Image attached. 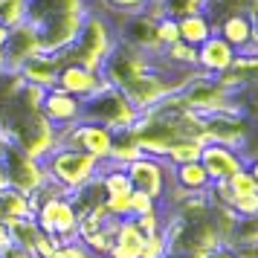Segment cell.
I'll return each instance as SVG.
<instances>
[{"label": "cell", "mask_w": 258, "mask_h": 258, "mask_svg": "<svg viewBox=\"0 0 258 258\" xmlns=\"http://www.w3.org/2000/svg\"><path fill=\"white\" fill-rule=\"evenodd\" d=\"M116 44H119L116 26L110 24V18H107L105 12L87 9L76 41H73L64 52H58V55L64 61H76V64H84V67H90V70L102 73V64H105L107 55L116 49Z\"/></svg>", "instance_id": "cell-1"}, {"label": "cell", "mask_w": 258, "mask_h": 258, "mask_svg": "<svg viewBox=\"0 0 258 258\" xmlns=\"http://www.w3.org/2000/svg\"><path fill=\"white\" fill-rule=\"evenodd\" d=\"M99 165L102 163L93 160L90 154L79 151V148H67V145H55L44 157L47 180L55 183L64 195H73V191L84 188L87 183H93L96 177H99Z\"/></svg>", "instance_id": "cell-2"}, {"label": "cell", "mask_w": 258, "mask_h": 258, "mask_svg": "<svg viewBox=\"0 0 258 258\" xmlns=\"http://www.w3.org/2000/svg\"><path fill=\"white\" fill-rule=\"evenodd\" d=\"M82 119L84 122H99V125L110 128L113 134H122V131H131L137 125L140 110L122 96L119 87L107 84L105 90H99L96 96L82 99Z\"/></svg>", "instance_id": "cell-3"}, {"label": "cell", "mask_w": 258, "mask_h": 258, "mask_svg": "<svg viewBox=\"0 0 258 258\" xmlns=\"http://www.w3.org/2000/svg\"><path fill=\"white\" fill-rule=\"evenodd\" d=\"M0 174L6 180V186L18 188L24 195H35L47 186V171H44V160H35L18 145L15 140L3 142V154H0Z\"/></svg>", "instance_id": "cell-4"}, {"label": "cell", "mask_w": 258, "mask_h": 258, "mask_svg": "<svg viewBox=\"0 0 258 258\" xmlns=\"http://www.w3.org/2000/svg\"><path fill=\"white\" fill-rule=\"evenodd\" d=\"M84 12L87 9H58V12H49L44 18H38V21H29L38 32L41 49L44 52H64L79 35Z\"/></svg>", "instance_id": "cell-5"}, {"label": "cell", "mask_w": 258, "mask_h": 258, "mask_svg": "<svg viewBox=\"0 0 258 258\" xmlns=\"http://www.w3.org/2000/svg\"><path fill=\"white\" fill-rule=\"evenodd\" d=\"M125 174H128L131 186L137 191H145L151 195L154 200L165 203V195L171 188V165L160 160V157H148V154H140L137 160H131L125 165Z\"/></svg>", "instance_id": "cell-6"}, {"label": "cell", "mask_w": 258, "mask_h": 258, "mask_svg": "<svg viewBox=\"0 0 258 258\" xmlns=\"http://www.w3.org/2000/svg\"><path fill=\"white\" fill-rule=\"evenodd\" d=\"M113 140L116 134L99 122H76L70 128L58 131V145H67V148H79V151L90 154L93 160L105 163L110 157V148H113Z\"/></svg>", "instance_id": "cell-7"}, {"label": "cell", "mask_w": 258, "mask_h": 258, "mask_svg": "<svg viewBox=\"0 0 258 258\" xmlns=\"http://www.w3.org/2000/svg\"><path fill=\"white\" fill-rule=\"evenodd\" d=\"M215 32H218V35H221L223 41L238 52V55L258 58V29H255L252 15L232 9L229 15H223L221 21L215 24Z\"/></svg>", "instance_id": "cell-8"}, {"label": "cell", "mask_w": 258, "mask_h": 258, "mask_svg": "<svg viewBox=\"0 0 258 258\" xmlns=\"http://www.w3.org/2000/svg\"><path fill=\"white\" fill-rule=\"evenodd\" d=\"M55 87L79 96V99H90L99 90H105L107 82L99 70H90L84 64H76V61H64L58 70V79H55Z\"/></svg>", "instance_id": "cell-9"}, {"label": "cell", "mask_w": 258, "mask_h": 258, "mask_svg": "<svg viewBox=\"0 0 258 258\" xmlns=\"http://www.w3.org/2000/svg\"><path fill=\"white\" fill-rule=\"evenodd\" d=\"M200 165L206 168L212 183L218 180H229L235 171H241L246 165L244 154L232 148V145H221V142H203V151H200Z\"/></svg>", "instance_id": "cell-10"}, {"label": "cell", "mask_w": 258, "mask_h": 258, "mask_svg": "<svg viewBox=\"0 0 258 258\" xmlns=\"http://www.w3.org/2000/svg\"><path fill=\"white\" fill-rule=\"evenodd\" d=\"M41 113L55 131H64L76 122H82V99L61 90V87H49L44 96V105H41Z\"/></svg>", "instance_id": "cell-11"}, {"label": "cell", "mask_w": 258, "mask_h": 258, "mask_svg": "<svg viewBox=\"0 0 258 258\" xmlns=\"http://www.w3.org/2000/svg\"><path fill=\"white\" fill-rule=\"evenodd\" d=\"M3 52H6V61H9V70H21V64H24L26 58L44 52V49H41V41H38L35 26L29 24V21L21 24V26H12L6 44H3Z\"/></svg>", "instance_id": "cell-12"}, {"label": "cell", "mask_w": 258, "mask_h": 258, "mask_svg": "<svg viewBox=\"0 0 258 258\" xmlns=\"http://www.w3.org/2000/svg\"><path fill=\"white\" fill-rule=\"evenodd\" d=\"M235 55H238V52L215 32V35L206 38L198 47V70L203 73V76H212V79H215V76H221L223 70L232 67Z\"/></svg>", "instance_id": "cell-13"}, {"label": "cell", "mask_w": 258, "mask_h": 258, "mask_svg": "<svg viewBox=\"0 0 258 258\" xmlns=\"http://www.w3.org/2000/svg\"><path fill=\"white\" fill-rule=\"evenodd\" d=\"M64 58H61L58 52H38L32 58H26L21 64V79L29 84H41V87H55V79H58V70Z\"/></svg>", "instance_id": "cell-14"}, {"label": "cell", "mask_w": 258, "mask_h": 258, "mask_svg": "<svg viewBox=\"0 0 258 258\" xmlns=\"http://www.w3.org/2000/svg\"><path fill=\"white\" fill-rule=\"evenodd\" d=\"M145 241H148V238L137 229V223L131 221V218H122V221H116L113 244H110L107 258H140Z\"/></svg>", "instance_id": "cell-15"}, {"label": "cell", "mask_w": 258, "mask_h": 258, "mask_svg": "<svg viewBox=\"0 0 258 258\" xmlns=\"http://www.w3.org/2000/svg\"><path fill=\"white\" fill-rule=\"evenodd\" d=\"M171 186L177 191H209L212 180L206 174V168L200 165V160L183 165H171Z\"/></svg>", "instance_id": "cell-16"}, {"label": "cell", "mask_w": 258, "mask_h": 258, "mask_svg": "<svg viewBox=\"0 0 258 258\" xmlns=\"http://www.w3.org/2000/svg\"><path fill=\"white\" fill-rule=\"evenodd\" d=\"M177 29H180V41H186L188 47H200L206 38L215 35V21L209 18V12L183 15L177 18Z\"/></svg>", "instance_id": "cell-17"}, {"label": "cell", "mask_w": 258, "mask_h": 258, "mask_svg": "<svg viewBox=\"0 0 258 258\" xmlns=\"http://www.w3.org/2000/svg\"><path fill=\"white\" fill-rule=\"evenodd\" d=\"M18 218H35V206H32V198L18 191L12 186L0 188V221H18Z\"/></svg>", "instance_id": "cell-18"}, {"label": "cell", "mask_w": 258, "mask_h": 258, "mask_svg": "<svg viewBox=\"0 0 258 258\" xmlns=\"http://www.w3.org/2000/svg\"><path fill=\"white\" fill-rule=\"evenodd\" d=\"M200 151H203V142L198 137H180V140L171 142V148L165 154V163L168 165L195 163V160H200Z\"/></svg>", "instance_id": "cell-19"}, {"label": "cell", "mask_w": 258, "mask_h": 258, "mask_svg": "<svg viewBox=\"0 0 258 258\" xmlns=\"http://www.w3.org/2000/svg\"><path fill=\"white\" fill-rule=\"evenodd\" d=\"M6 229H9V238H12L15 246H24L32 252V244H35L38 238V223L35 218H18V221H6Z\"/></svg>", "instance_id": "cell-20"}, {"label": "cell", "mask_w": 258, "mask_h": 258, "mask_svg": "<svg viewBox=\"0 0 258 258\" xmlns=\"http://www.w3.org/2000/svg\"><path fill=\"white\" fill-rule=\"evenodd\" d=\"M221 0H163L160 9L168 18H183V15H198V12H209L212 6H218Z\"/></svg>", "instance_id": "cell-21"}, {"label": "cell", "mask_w": 258, "mask_h": 258, "mask_svg": "<svg viewBox=\"0 0 258 258\" xmlns=\"http://www.w3.org/2000/svg\"><path fill=\"white\" fill-rule=\"evenodd\" d=\"M26 18H29V0H0V26L12 29L26 24Z\"/></svg>", "instance_id": "cell-22"}, {"label": "cell", "mask_w": 258, "mask_h": 258, "mask_svg": "<svg viewBox=\"0 0 258 258\" xmlns=\"http://www.w3.org/2000/svg\"><path fill=\"white\" fill-rule=\"evenodd\" d=\"M151 6V0H102V12L116 15V18H128V15H140Z\"/></svg>", "instance_id": "cell-23"}, {"label": "cell", "mask_w": 258, "mask_h": 258, "mask_svg": "<svg viewBox=\"0 0 258 258\" xmlns=\"http://www.w3.org/2000/svg\"><path fill=\"white\" fill-rule=\"evenodd\" d=\"M258 241V215L255 218H238L235 221V229H232V238H229V244H255Z\"/></svg>", "instance_id": "cell-24"}, {"label": "cell", "mask_w": 258, "mask_h": 258, "mask_svg": "<svg viewBox=\"0 0 258 258\" xmlns=\"http://www.w3.org/2000/svg\"><path fill=\"white\" fill-rule=\"evenodd\" d=\"M148 212H160V200H154L151 195L134 188L128 200V218H140V215H148Z\"/></svg>", "instance_id": "cell-25"}, {"label": "cell", "mask_w": 258, "mask_h": 258, "mask_svg": "<svg viewBox=\"0 0 258 258\" xmlns=\"http://www.w3.org/2000/svg\"><path fill=\"white\" fill-rule=\"evenodd\" d=\"M226 188L232 191V200L235 198H244V195H252L255 191V183H252V174H249V168H241V171H235L229 180H226Z\"/></svg>", "instance_id": "cell-26"}, {"label": "cell", "mask_w": 258, "mask_h": 258, "mask_svg": "<svg viewBox=\"0 0 258 258\" xmlns=\"http://www.w3.org/2000/svg\"><path fill=\"white\" fill-rule=\"evenodd\" d=\"M157 41L160 47H171L174 41H180V29H177V18H168V15H160L157 18Z\"/></svg>", "instance_id": "cell-27"}, {"label": "cell", "mask_w": 258, "mask_h": 258, "mask_svg": "<svg viewBox=\"0 0 258 258\" xmlns=\"http://www.w3.org/2000/svg\"><path fill=\"white\" fill-rule=\"evenodd\" d=\"M49 258H96L82 241H67V244H58L52 249V255Z\"/></svg>", "instance_id": "cell-28"}, {"label": "cell", "mask_w": 258, "mask_h": 258, "mask_svg": "<svg viewBox=\"0 0 258 258\" xmlns=\"http://www.w3.org/2000/svg\"><path fill=\"white\" fill-rule=\"evenodd\" d=\"M232 212L238 215V218H255L258 215V191L244 195V198H235L232 200Z\"/></svg>", "instance_id": "cell-29"}, {"label": "cell", "mask_w": 258, "mask_h": 258, "mask_svg": "<svg viewBox=\"0 0 258 258\" xmlns=\"http://www.w3.org/2000/svg\"><path fill=\"white\" fill-rule=\"evenodd\" d=\"M163 258H209V252L200 246H183V249H165Z\"/></svg>", "instance_id": "cell-30"}, {"label": "cell", "mask_w": 258, "mask_h": 258, "mask_svg": "<svg viewBox=\"0 0 258 258\" xmlns=\"http://www.w3.org/2000/svg\"><path fill=\"white\" fill-rule=\"evenodd\" d=\"M209 258H238V252H235L232 244H221V246H215V249L209 252Z\"/></svg>", "instance_id": "cell-31"}, {"label": "cell", "mask_w": 258, "mask_h": 258, "mask_svg": "<svg viewBox=\"0 0 258 258\" xmlns=\"http://www.w3.org/2000/svg\"><path fill=\"white\" fill-rule=\"evenodd\" d=\"M235 9L246 15H255L258 12V0H235Z\"/></svg>", "instance_id": "cell-32"}, {"label": "cell", "mask_w": 258, "mask_h": 258, "mask_svg": "<svg viewBox=\"0 0 258 258\" xmlns=\"http://www.w3.org/2000/svg\"><path fill=\"white\" fill-rule=\"evenodd\" d=\"M12 244V238H9V229H6V223L0 221V252L6 249V246Z\"/></svg>", "instance_id": "cell-33"}, {"label": "cell", "mask_w": 258, "mask_h": 258, "mask_svg": "<svg viewBox=\"0 0 258 258\" xmlns=\"http://www.w3.org/2000/svg\"><path fill=\"white\" fill-rule=\"evenodd\" d=\"M246 168H249V174H252V183H255V191H258V157H255V160H249V163H246Z\"/></svg>", "instance_id": "cell-34"}, {"label": "cell", "mask_w": 258, "mask_h": 258, "mask_svg": "<svg viewBox=\"0 0 258 258\" xmlns=\"http://www.w3.org/2000/svg\"><path fill=\"white\" fill-rule=\"evenodd\" d=\"M3 73H9V61H6V52L0 49V76H3Z\"/></svg>", "instance_id": "cell-35"}, {"label": "cell", "mask_w": 258, "mask_h": 258, "mask_svg": "<svg viewBox=\"0 0 258 258\" xmlns=\"http://www.w3.org/2000/svg\"><path fill=\"white\" fill-rule=\"evenodd\" d=\"M6 38H9V29H6V26H0V49H3V44H6Z\"/></svg>", "instance_id": "cell-36"}, {"label": "cell", "mask_w": 258, "mask_h": 258, "mask_svg": "<svg viewBox=\"0 0 258 258\" xmlns=\"http://www.w3.org/2000/svg\"><path fill=\"white\" fill-rule=\"evenodd\" d=\"M252 21H255V29H258V12H255V15H252Z\"/></svg>", "instance_id": "cell-37"}, {"label": "cell", "mask_w": 258, "mask_h": 258, "mask_svg": "<svg viewBox=\"0 0 258 258\" xmlns=\"http://www.w3.org/2000/svg\"><path fill=\"white\" fill-rule=\"evenodd\" d=\"M252 249H255V258H258V241H255V244H252Z\"/></svg>", "instance_id": "cell-38"}, {"label": "cell", "mask_w": 258, "mask_h": 258, "mask_svg": "<svg viewBox=\"0 0 258 258\" xmlns=\"http://www.w3.org/2000/svg\"><path fill=\"white\" fill-rule=\"evenodd\" d=\"M105 258H107V255H105Z\"/></svg>", "instance_id": "cell-39"}]
</instances>
